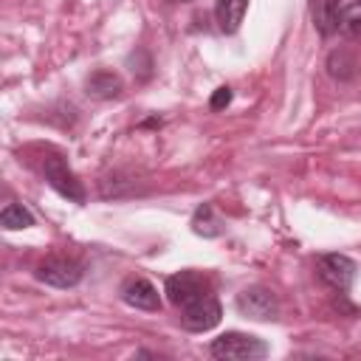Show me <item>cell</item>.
Masks as SVG:
<instances>
[{"label":"cell","instance_id":"6da1fadb","mask_svg":"<svg viewBox=\"0 0 361 361\" xmlns=\"http://www.w3.org/2000/svg\"><path fill=\"white\" fill-rule=\"evenodd\" d=\"M212 355L214 358H228V361H254L268 355V344L257 336L228 330L212 341Z\"/></svg>","mask_w":361,"mask_h":361},{"label":"cell","instance_id":"7a4b0ae2","mask_svg":"<svg viewBox=\"0 0 361 361\" xmlns=\"http://www.w3.org/2000/svg\"><path fill=\"white\" fill-rule=\"evenodd\" d=\"M42 175H45V180H48V186L56 189L62 197H68V200H73V203H85V186H82V180L73 175V169L65 164L62 155H56V152L45 155V158H42Z\"/></svg>","mask_w":361,"mask_h":361},{"label":"cell","instance_id":"3957f363","mask_svg":"<svg viewBox=\"0 0 361 361\" xmlns=\"http://www.w3.org/2000/svg\"><path fill=\"white\" fill-rule=\"evenodd\" d=\"M220 322V302L212 293L197 296L195 302L180 307V324L192 333H206Z\"/></svg>","mask_w":361,"mask_h":361},{"label":"cell","instance_id":"277c9868","mask_svg":"<svg viewBox=\"0 0 361 361\" xmlns=\"http://www.w3.org/2000/svg\"><path fill=\"white\" fill-rule=\"evenodd\" d=\"M37 279L54 288H73L82 279V265L68 257H48L37 268Z\"/></svg>","mask_w":361,"mask_h":361},{"label":"cell","instance_id":"5b68a950","mask_svg":"<svg viewBox=\"0 0 361 361\" xmlns=\"http://www.w3.org/2000/svg\"><path fill=\"white\" fill-rule=\"evenodd\" d=\"M209 293L206 290V279L195 271H180V274H172L166 276V296L175 307H183L189 302H195L197 296Z\"/></svg>","mask_w":361,"mask_h":361},{"label":"cell","instance_id":"8992f818","mask_svg":"<svg viewBox=\"0 0 361 361\" xmlns=\"http://www.w3.org/2000/svg\"><path fill=\"white\" fill-rule=\"evenodd\" d=\"M237 307L251 316V319H259V322H268V319H276L279 313V305H276V296L262 288V285H254V288H245L240 296H237Z\"/></svg>","mask_w":361,"mask_h":361},{"label":"cell","instance_id":"52a82bcc","mask_svg":"<svg viewBox=\"0 0 361 361\" xmlns=\"http://www.w3.org/2000/svg\"><path fill=\"white\" fill-rule=\"evenodd\" d=\"M319 276L336 288V290H347L355 279V262L344 254H322L319 257Z\"/></svg>","mask_w":361,"mask_h":361},{"label":"cell","instance_id":"ba28073f","mask_svg":"<svg viewBox=\"0 0 361 361\" xmlns=\"http://www.w3.org/2000/svg\"><path fill=\"white\" fill-rule=\"evenodd\" d=\"M121 299L135 307V310H161V296H158V288L144 279V276H133L121 285Z\"/></svg>","mask_w":361,"mask_h":361},{"label":"cell","instance_id":"9c48e42d","mask_svg":"<svg viewBox=\"0 0 361 361\" xmlns=\"http://www.w3.org/2000/svg\"><path fill=\"white\" fill-rule=\"evenodd\" d=\"M338 0H310V17L313 25L319 28V34L330 37L333 31H338Z\"/></svg>","mask_w":361,"mask_h":361},{"label":"cell","instance_id":"30bf717a","mask_svg":"<svg viewBox=\"0 0 361 361\" xmlns=\"http://www.w3.org/2000/svg\"><path fill=\"white\" fill-rule=\"evenodd\" d=\"M245 6L248 0H217L214 6V20L220 25L223 34H234L243 23V14H245Z\"/></svg>","mask_w":361,"mask_h":361},{"label":"cell","instance_id":"8fae6325","mask_svg":"<svg viewBox=\"0 0 361 361\" xmlns=\"http://www.w3.org/2000/svg\"><path fill=\"white\" fill-rule=\"evenodd\" d=\"M121 93V79L113 71H96L87 79V96L93 99H113Z\"/></svg>","mask_w":361,"mask_h":361},{"label":"cell","instance_id":"7c38bea8","mask_svg":"<svg viewBox=\"0 0 361 361\" xmlns=\"http://www.w3.org/2000/svg\"><path fill=\"white\" fill-rule=\"evenodd\" d=\"M192 231L200 234V237H217V234L223 231V220L214 214L212 203L197 206V212H195V217H192Z\"/></svg>","mask_w":361,"mask_h":361},{"label":"cell","instance_id":"4fadbf2b","mask_svg":"<svg viewBox=\"0 0 361 361\" xmlns=\"http://www.w3.org/2000/svg\"><path fill=\"white\" fill-rule=\"evenodd\" d=\"M0 226L8 228V231L28 228V226H34V214L20 203H6L3 212H0Z\"/></svg>","mask_w":361,"mask_h":361},{"label":"cell","instance_id":"5bb4252c","mask_svg":"<svg viewBox=\"0 0 361 361\" xmlns=\"http://www.w3.org/2000/svg\"><path fill=\"white\" fill-rule=\"evenodd\" d=\"M338 28L344 34H353V37L361 34V0H353V3L341 6V11H338Z\"/></svg>","mask_w":361,"mask_h":361},{"label":"cell","instance_id":"9a60e30c","mask_svg":"<svg viewBox=\"0 0 361 361\" xmlns=\"http://www.w3.org/2000/svg\"><path fill=\"white\" fill-rule=\"evenodd\" d=\"M327 68H330V73H333L336 79H353V73H355V59H353L347 51H336V54H330Z\"/></svg>","mask_w":361,"mask_h":361},{"label":"cell","instance_id":"2e32d148","mask_svg":"<svg viewBox=\"0 0 361 361\" xmlns=\"http://www.w3.org/2000/svg\"><path fill=\"white\" fill-rule=\"evenodd\" d=\"M231 104V87H217L212 96V110H223Z\"/></svg>","mask_w":361,"mask_h":361},{"label":"cell","instance_id":"e0dca14e","mask_svg":"<svg viewBox=\"0 0 361 361\" xmlns=\"http://www.w3.org/2000/svg\"><path fill=\"white\" fill-rule=\"evenodd\" d=\"M180 3H189V0H180Z\"/></svg>","mask_w":361,"mask_h":361}]
</instances>
